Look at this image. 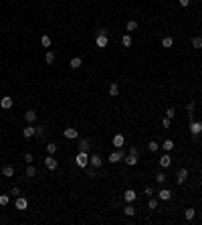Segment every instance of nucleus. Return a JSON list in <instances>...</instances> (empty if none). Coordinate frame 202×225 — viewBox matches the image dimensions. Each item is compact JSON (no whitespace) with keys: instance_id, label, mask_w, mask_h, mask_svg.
<instances>
[{"instance_id":"obj_10","label":"nucleus","mask_w":202,"mask_h":225,"mask_svg":"<svg viewBox=\"0 0 202 225\" xmlns=\"http://www.w3.org/2000/svg\"><path fill=\"white\" fill-rule=\"evenodd\" d=\"M63 136H65L67 140H75V138L79 136V130H75V128H67L65 132H63Z\"/></svg>"},{"instance_id":"obj_4","label":"nucleus","mask_w":202,"mask_h":225,"mask_svg":"<svg viewBox=\"0 0 202 225\" xmlns=\"http://www.w3.org/2000/svg\"><path fill=\"white\" fill-rule=\"evenodd\" d=\"M45 166L49 168V170H57V166H59V162L55 160V156L53 154H49V156L45 158Z\"/></svg>"},{"instance_id":"obj_31","label":"nucleus","mask_w":202,"mask_h":225,"mask_svg":"<svg viewBox=\"0 0 202 225\" xmlns=\"http://www.w3.org/2000/svg\"><path fill=\"white\" fill-rule=\"evenodd\" d=\"M126 29H127V31H130V33H134V31H135V29H137V23H135V20H127V24H126Z\"/></svg>"},{"instance_id":"obj_21","label":"nucleus","mask_w":202,"mask_h":225,"mask_svg":"<svg viewBox=\"0 0 202 225\" xmlns=\"http://www.w3.org/2000/svg\"><path fill=\"white\" fill-rule=\"evenodd\" d=\"M162 148H164V152H170V150H174V140H164V144H162Z\"/></svg>"},{"instance_id":"obj_19","label":"nucleus","mask_w":202,"mask_h":225,"mask_svg":"<svg viewBox=\"0 0 202 225\" xmlns=\"http://www.w3.org/2000/svg\"><path fill=\"white\" fill-rule=\"evenodd\" d=\"M81 65H83V59H81V57H73L71 63H69V67H71V69H79Z\"/></svg>"},{"instance_id":"obj_40","label":"nucleus","mask_w":202,"mask_h":225,"mask_svg":"<svg viewBox=\"0 0 202 225\" xmlns=\"http://www.w3.org/2000/svg\"><path fill=\"white\" fill-rule=\"evenodd\" d=\"M174 116H176V112H174V107H168V110H166V118H174Z\"/></svg>"},{"instance_id":"obj_37","label":"nucleus","mask_w":202,"mask_h":225,"mask_svg":"<svg viewBox=\"0 0 202 225\" xmlns=\"http://www.w3.org/2000/svg\"><path fill=\"white\" fill-rule=\"evenodd\" d=\"M45 132H47L45 128H42V126H38L37 130H34V136H37V138H41V136H45Z\"/></svg>"},{"instance_id":"obj_44","label":"nucleus","mask_w":202,"mask_h":225,"mask_svg":"<svg viewBox=\"0 0 202 225\" xmlns=\"http://www.w3.org/2000/svg\"><path fill=\"white\" fill-rule=\"evenodd\" d=\"M162 126H164V128H170V118H164V120H162Z\"/></svg>"},{"instance_id":"obj_41","label":"nucleus","mask_w":202,"mask_h":225,"mask_svg":"<svg viewBox=\"0 0 202 225\" xmlns=\"http://www.w3.org/2000/svg\"><path fill=\"white\" fill-rule=\"evenodd\" d=\"M24 162H28V164L32 162V154H31V152H27V154H24Z\"/></svg>"},{"instance_id":"obj_38","label":"nucleus","mask_w":202,"mask_h":225,"mask_svg":"<svg viewBox=\"0 0 202 225\" xmlns=\"http://www.w3.org/2000/svg\"><path fill=\"white\" fill-rule=\"evenodd\" d=\"M148 207H150V209H156V207H158V199H152V197H150V199H148Z\"/></svg>"},{"instance_id":"obj_28","label":"nucleus","mask_w":202,"mask_h":225,"mask_svg":"<svg viewBox=\"0 0 202 225\" xmlns=\"http://www.w3.org/2000/svg\"><path fill=\"white\" fill-rule=\"evenodd\" d=\"M57 148H59V146L55 144V142H49V144H47V154H55V152H57Z\"/></svg>"},{"instance_id":"obj_35","label":"nucleus","mask_w":202,"mask_h":225,"mask_svg":"<svg viewBox=\"0 0 202 225\" xmlns=\"http://www.w3.org/2000/svg\"><path fill=\"white\" fill-rule=\"evenodd\" d=\"M8 203H10V199H8V195H0V205H2V207H6Z\"/></svg>"},{"instance_id":"obj_11","label":"nucleus","mask_w":202,"mask_h":225,"mask_svg":"<svg viewBox=\"0 0 202 225\" xmlns=\"http://www.w3.org/2000/svg\"><path fill=\"white\" fill-rule=\"evenodd\" d=\"M158 199H160V201H170V199H172V191H170V189H160Z\"/></svg>"},{"instance_id":"obj_46","label":"nucleus","mask_w":202,"mask_h":225,"mask_svg":"<svg viewBox=\"0 0 202 225\" xmlns=\"http://www.w3.org/2000/svg\"><path fill=\"white\" fill-rule=\"evenodd\" d=\"M190 4V0H180V6H188Z\"/></svg>"},{"instance_id":"obj_32","label":"nucleus","mask_w":202,"mask_h":225,"mask_svg":"<svg viewBox=\"0 0 202 225\" xmlns=\"http://www.w3.org/2000/svg\"><path fill=\"white\" fill-rule=\"evenodd\" d=\"M117 93H119V87H117V83H111V87H109V96H117Z\"/></svg>"},{"instance_id":"obj_29","label":"nucleus","mask_w":202,"mask_h":225,"mask_svg":"<svg viewBox=\"0 0 202 225\" xmlns=\"http://www.w3.org/2000/svg\"><path fill=\"white\" fill-rule=\"evenodd\" d=\"M123 213H126L127 217H134V215H135V209H134V205H131V203H130V205H127L126 209H123Z\"/></svg>"},{"instance_id":"obj_6","label":"nucleus","mask_w":202,"mask_h":225,"mask_svg":"<svg viewBox=\"0 0 202 225\" xmlns=\"http://www.w3.org/2000/svg\"><path fill=\"white\" fill-rule=\"evenodd\" d=\"M186 179H188V168H180V170L176 172V183H178V185H182Z\"/></svg>"},{"instance_id":"obj_8","label":"nucleus","mask_w":202,"mask_h":225,"mask_svg":"<svg viewBox=\"0 0 202 225\" xmlns=\"http://www.w3.org/2000/svg\"><path fill=\"white\" fill-rule=\"evenodd\" d=\"M158 164H160L162 168H168L170 164H172V158H170V154H168V152H164V154L160 156V160H158Z\"/></svg>"},{"instance_id":"obj_23","label":"nucleus","mask_w":202,"mask_h":225,"mask_svg":"<svg viewBox=\"0 0 202 225\" xmlns=\"http://www.w3.org/2000/svg\"><path fill=\"white\" fill-rule=\"evenodd\" d=\"M172 45H174V39L172 37H164L162 39V47H164V49H170Z\"/></svg>"},{"instance_id":"obj_18","label":"nucleus","mask_w":202,"mask_h":225,"mask_svg":"<svg viewBox=\"0 0 202 225\" xmlns=\"http://www.w3.org/2000/svg\"><path fill=\"white\" fill-rule=\"evenodd\" d=\"M24 118H27L28 124H34V122H37V112H34V110H28L27 114H24Z\"/></svg>"},{"instance_id":"obj_30","label":"nucleus","mask_w":202,"mask_h":225,"mask_svg":"<svg viewBox=\"0 0 202 225\" xmlns=\"http://www.w3.org/2000/svg\"><path fill=\"white\" fill-rule=\"evenodd\" d=\"M41 45L47 47V49L51 47V37H49V34H42V37H41Z\"/></svg>"},{"instance_id":"obj_33","label":"nucleus","mask_w":202,"mask_h":225,"mask_svg":"<svg viewBox=\"0 0 202 225\" xmlns=\"http://www.w3.org/2000/svg\"><path fill=\"white\" fill-rule=\"evenodd\" d=\"M148 148H150V152H156L158 148H160V144L158 142H154V140H150V144H148Z\"/></svg>"},{"instance_id":"obj_36","label":"nucleus","mask_w":202,"mask_h":225,"mask_svg":"<svg viewBox=\"0 0 202 225\" xmlns=\"http://www.w3.org/2000/svg\"><path fill=\"white\" fill-rule=\"evenodd\" d=\"M194 107H196L194 102H188L186 103V112H188V114H194Z\"/></svg>"},{"instance_id":"obj_9","label":"nucleus","mask_w":202,"mask_h":225,"mask_svg":"<svg viewBox=\"0 0 202 225\" xmlns=\"http://www.w3.org/2000/svg\"><path fill=\"white\" fill-rule=\"evenodd\" d=\"M14 207H16L18 211H24V209L28 207V201H27L24 197H20V195H18V197H16V203H14Z\"/></svg>"},{"instance_id":"obj_13","label":"nucleus","mask_w":202,"mask_h":225,"mask_svg":"<svg viewBox=\"0 0 202 225\" xmlns=\"http://www.w3.org/2000/svg\"><path fill=\"white\" fill-rule=\"evenodd\" d=\"M123 162H126L127 166H135L137 164V156L135 154H126V156H123Z\"/></svg>"},{"instance_id":"obj_39","label":"nucleus","mask_w":202,"mask_h":225,"mask_svg":"<svg viewBox=\"0 0 202 225\" xmlns=\"http://www.w3.org/2000/svg\"><path fill=\"white\" fill-rule=\"evenodd\" d=\"M95 172H97V168L89 164V166H87V176H91V179H93V176H95Z\"/></svg>"},{"instance_id":"obj_27","label":"nucleus","mask_w":202,"mask_h":225,"mask_svg":"<svg viewBox=\"0 0 202 225\" xmlns=\"http://www.w3.org/2000/svg\"><path fill=\"white\" fill-rule=\"evenodd\" d=\"M55 59H57V55H55V51H47V55H45V61H47V63H53Z\"/></svg>"},{"instance_id":"obj_45","label":"nucleus","mask_w":202,"mask_h":225,"mask_svg":"<svg viewBox=\"0 0 202 225\" xmlns=\"http://www.w3.org/2000/svg\"><path fill=\"white\" fill-rule=\"evenodd\" d=\"M10 193H12V195H16V197H18V195H20V189H18V187H12V189H10Z\"/></svg>"},{"instance_id":"obj_14","label":"nucleus","mask_w":202,"mask_h":225,"mask_svg":"<svg viewBox=\"0 0 202 225\" xmlns=\"http://www.w3.org/2000/svg\"><path fill=\"white\" fill-rule=\"evenodd\" d=\"M89 148H91V140H89V138H83V140L79 142V150L81 152H89Z\"/></svg>"},{"instance_id":"obj_17","label":"nucleus","mask_w":202,"mask_h":225,"mask_svg":"<svg viewBox=\"0 0 202 225\" xmlns=\"http://www.w3.org/2000/svg\"><path fill=\"white\" fill-rule=\"evenodd\" d=\"M2 175L6 176V179H10V176L14 175V166H12V164H4L2 166Z\"/></svg>"},{"instance_id":"obj_43","label":"nucleus","mask_w":202,"mask_h":225,"mask_svg":"<svg viewBox=\"0 0 202 225\" xmlns=\"http://www.w3.org/2000/svg\"><path fill=\"white\" fill-rule=\"evenodd\" d=\"M144 193L148 195V197H152V195H154V189H152V187H145V189H144Z\"/></svg>"},{"instance_id":"obj_25","label":"nucleus","mask_w":202,"mask_h":225,"mask_svg":"<svg viewBox=\"0 0 202 225\" xmlns=\"http://www.w3.org/2000/svg\"><path fill=\"white\" fill-rule=\"evenodd\" d=\"M27 176H28V179H34V176H37V168H34L32 164H28V166H27Z\"/></svg>"},{"instance_id":"obj_7","label":"nucleus","mask_w":202,"mask_h":225,"mask_svg":"<svg viewBox=\"0 0 202 225\" xmlns=\"http://www.w3.org/2000/svg\"><path fill=\"white\" fill-rule=\"evenodd\" d=\"M0 106H2V110H10V107L14 106V99H12L10 96H4L2 99H0Z\"/></svg>"},{"instance_id":"obj_12","label":"nucleus","mask_w":202,"mask_h":225,"mask_svg":"<svg viewBox=\"0 0 202 225\" xmlns=\"http://www.w3.org/2000/svg\"><path fill=\"white\" fill-rule=\"evenodd\" d=\"M123 144H126V136H123V134H115L113 136V146L115 148H121Z\"/></svg>"},{"instance_id":"obj_2","label":"nucleus","mask_w":202,"mask_h":225,"mask_svg":"<svg viewBox=\"0 0 202 225\" xmlns=\"http://www.w3.org/2000/svg\"><path fill=\"white\" fill-rule=\"evenodd\" d=\"M107 43H109V37H107V31H99V34H97L95 39V45L99 47V49H105Z\"/></svg>"},{"instance_id":"obj_15","label":"nucleus","mask_w":202,"mask_h":225,"mask_svg":"<svg viewBox=\"0 0 202 225\" xmlns=\"http://www.w3.org/2000/svg\"><path fill=\"white\" fill-rule=\"evenodd\" d=\"M89 164L95 166V168H99L101 166V156L99 154H91V156H89Z\"/></svg>"},{"instance_id":"obj_42","label":"nucleus","mask_w":202,"mask_h":225,"mask_svg":"<svg viewBox=\"0 0 202 225\" xmlns=\"http://www.w3.org/2000/svg\"><path fill=\"white\" fill-rule=\"evenodd\" d=\"M130 154H135V156H137V154H140V148H137V146H131V148H130Z\"/></svg>"},{"instance_id":"obj_5","label":"nucleus","mask_w":202,"mask_h":225,"mask_svg":"<svg viewBox=\"0 0 202 225\" xmlns=\"http://www.w3.org/2000/svg\"><path fill=\"white\" fill-rule=\"evenodd\" d=\"M200 132H202V122L192 120V122H190V134H192V136H198Z\"/></svg>"},{"instance_id":"obj_24","label":"nucleus","mask_w":202,"mask_h":225,"mask_svg":"<svg viewBox=\"0 0 202 225\" xmlns=\"http://www.w3.org/2000/svg\"><path fill=\"white\" fill-rule=\"evenodd\" d=\"M194 215H196V209H192V207H190V209H186V211H184V217H186L188 221H192V219H194Z\"/></svg>"},{"instance_id":"obj_26","label":"nucleus","mask_w":202,"mask_h":225,"mask_svg":"<svg viewBox=\"0 0 202 225\" xmlns=\"http://www.w3.org/2000/svg\"><path fill=\"white\" fill-rule=\"evenodd\" d=\"M192 47H194V49H202V37H200V34L192 39Z\"/></svg>"},{"instance_id":"obj_1","label":"nucleus","mask_w":202,"mask_h":225,"mask_svg":"<svg viewBox=\"0 0 202 225\" xmlns=\"http://www.w3.org/2000/svg\"><path fill=\"white\" fill-rule=\"evenodd\" d=\"M75 164L79 168H87L89 166V152H81L79 150V154L75 156Z\"/></svg>"},{"instance_id":"obj_22","label":"nucleus","mask_w":202,"mask_h":225,"mask_svg":"<svg viewBox=\"0 0 202 225\" xmlns=\"http://www.w3.org/2000/svg\"><path fill=\"white\" fill-rule=\"evenodd\" d=\"M131 43H134L131 34H130V33H127V34H123V39H121V45H123V47H131Z\"/></svg>"},{"instance_id":"obj_34","label":"nucleus","mask_w":202,"mask_h":225,"mask_svg":"<svg viewBox=\"0 0 202 225\" xmlns=\"http://www.w3.org/2000/svg\"><path fill=\"white\" fill-rule=\"evenodd\" d=\"M156 183H160V185L166 183V175H164V172H158V175H156Z\"/></svg>"},{"instance_id":"obj_16","label":"nucleus","mask_w":202,"mask_h":225,"mask_svg":"<svg viewBox=\"0 0 202 225\" xmlns=\"http://www.w3.org/2000/svg\"><path fill=\"white\" fill-rule=\"evenodd\" d=\"M135 197H137V195H135L134 189H127V191L123 193V199H126L127 203H134V201H135Z\"/></svg>"},{"instance_id":"obj_20","label":"nucleus","mask_w":202,"mask_h":225,"mask_svg":"<svg viewBox=\"0 0 202 225\" xmlns=\"http://www.w3.org/2000/svg\"><path fill=\"white\" fill-rule=\"evenodd\" d=\"M34 130H37L34 126H27V128L22 130V136H24V138H32V136H34Z\"/></svg>"},{"instance_id":"obj_3","label":"nucleus","mask_w":202,"mask_h":225,"mask_svg":"<svg viewBox=\"0 0 202 225\" xmlns=\"http://www.w3.org/2000/svg\"><path fill=\"white\" fill-rule=\"evenodd\" d=\"M123 156H126V154H123V150H121V148H115V152L109 154V162H121Z\"/></svg>"}]
</instances>
